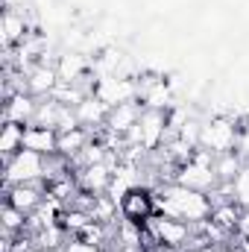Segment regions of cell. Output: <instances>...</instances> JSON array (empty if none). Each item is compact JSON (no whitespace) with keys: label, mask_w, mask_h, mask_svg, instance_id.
I'll return each mask as SVG.
<instances>
[{"label":"cell","mask_w":249,"mask_h":252,"mask_svg":"<svg viewBox=\"0 0 249 252\" xmlns=\"http://www.w3.org/2000/svg\"><path fill=\"white\" fill-rule=\"evenodd\" d=\"M156 211L167 214V217H176V220H185V223H205L214 211L211 199L202 193V190H190L179 182H170L158 190L156 196Z\"/></svg>","instance_id":"6da1fadb"},{"label":"cell","mask_w":249,"mask_h":252,"mask_svg":"<svg viewBox=\"0 0 249 252\" xmlns=\"http://www.w3.org/2000/svg\"><path fill=\"white\" fill-rule=\"evenodd\" d=\"M241 144V132L232 118L226 115H214L211 121L202 124L199 132V147L214 153V156H223V153H235V147Z\"/></svg>","instance_id":"7a4b0ae2"},{"label":"cell","mask_w":249,"mask_h":252,"mask_svg":"<svg viewBox=\"0 0 249 252\" xmlns=\"http://www.w3.org/2000/svg\"><path fill=\"white\" fill-rule=\"evenodd\" d=\"M47 176V161L41 153L32 150H21L12 158H6V173H3V185H35L38 179Z\"/></svg>","instance_id":"3957f363"},{"label":"cell","mask_w":249,"mask_h":252,"mask_svg":"<svg viewBox=\"0 0 249 252\" xmlns=\"http://www.w3.org/2000/svg\"><path fill=\"white\" fill-rule=\"evenodd\" d=\"M147 232L156 244L161 247H170V250H179L190 238V223L185 220H176V217H167V214H153L147 220Z\"/></svg>","instance_id":"277c9868"},{"label":"cell","mask_w":249,"mask_h":252,"mask_svg":"<svg viewBox=\"0 0 249 252\" xmlns=\"http://www.w3.org/2000/svg\"><path fill=\"white\" fill-rule=\"evenodd\" d=\"M94 94L109 106H121V103H129V100H141L138 97V82L132 76H106V79H97L94 82Z\"/></svg>","instance_id":"5b68a950"},{"label":"cell","mask_w":249,"mask_h":252,"mask_svg":"<svg viewBox=\"0 0 249 252\" xmlns=\"http://www.w3.org/2000/svg\"><path fill=\"white\" fill-rule=\"evenodd\" d=\"M59 85V73H56V64L38 62L35 67L27 70V94L32 97H50Z\"/></svg>","instance_id":"8992f818"},{"label":"cell","mask_w":249,"mask_h":252,"mask_svg":"<svg viewBox=\"0 0 249 252\" xmlns=\"http://www.w3.org/2000/svg\"><path fill=\"white\" fill-rule=\"evenodd\" d=\"M144 109H147V106H141V100H129V103L115 106V109L109 112L106 129H109V132H115V135H124V138H126V135L132 132V126L141 121Z\"/></svg>","instance_id":"52a82bcc"},{"label":"cell","mask_w":249,"mask_h":252,"mask_svg":"<svg viewBox=\"0 0 249 252\" xmlns=\"http://www.w3.org/2000/svg\"><path fill=\"white\" fill-rule=\"evenodd\" d=\"M112 167L106 164V161H100V164H88V167H82V173L76 176V185L85 190V193H91V196H100V193H106L109 185H112Z\"/></svg>","instance_id":"ba28073f"},{"label":"cell","mask_w":249,"mask_h":252,"mask_svg":"<svg viewBox=\"0 0 249 252\" xmlns=\"http://www.w3.org/2000/svg\"><path fill=\"white\" fill-rule=\"evenodd\" d=\"M56 144H59V132L50 126L30 124L24 129V150L41 153V156H56Z\"/></svg>","instance_id":"9c48e42d"},{"label":"cell","mask_w":249,"mask_h":252,"mask_svg":"<svg viewBox=\"0 0 249 252\" xmlns=\"http://www.w3.org/2000/svg\"><path fill=\"white\" fill-rule=\"evenodd\" d=\"M35 112H38V97H32V94L18 91V94H12L6 100V124L30 126L32 118H35Z\"/></svg>","instance_id":"30bf717a"},{"label":"cell","mask_w":249,"mask_h":252,"mask_svg":"<svg viewBox=\"0 0 249 252\" xmlns=\"http://www.w3.org/2000/svg\"><path fill=\"white\" fill-rule=\"evenodd\" d=\"M88 67H91V62L85 59V53H79V50L62 53V56H59V62H56L59 82H64V85H79V79H85V76H88Z\"/></svg>","instance_id":"8fae6325"},{"label":"cell","mask_w":249,"mask_h":252,"mask_svg":"<svg viewBox=\"0 0 249 252\" xmlns=\"http://www.w3.org/2000/svg\"><path fill=\"white\" fill-rule=\"evenodd\" d=\"M109 106L97 97V94H88L79 106H76V118H79V126H106L109 121Z\"/></svg>","instance_id":"7c38bea8"},{"label":"cell","mask_w":249,"mask_h":252,"mask_svg":"<svg viewBox=\"0 0 249 252\" xmlns=\"http://www.w3.org/2000/svg\"><path fill=\"white\" fill-rule=\"evenodd\" d=\"M6 202L15 205L18 211H24V214L30 217L44 199H41V193H38L35 185H9V188H6Z\"/></svg>","instance_id":"4fadbf2b"},{"label":"cell","mask_w":249,"mask_h":252,"mask_svg":"<svg viewBox=\"0 0 249 252\" xmlns=\"http://www.w3.org/2000/svg\"><path fill=\"white\" fill-rule=\"evenodd\" d=\"M30 32H32V30H30V24H27V18H24L21 9H6V12H3V47H6V50H9L15 41H24Z\"/></svg>","instance_id":"5bb4252c"},{"label":"cell","mask_w":249,"mask_h":252,"mask_svg":"<svg viewBox=\"0 0 249 252\" xmlns=\"http://www.w3.org/2000/svg\"><path fill=\"white\" fill-rule=\"evenodd\" d=\"M88 144H91V132H88V129H82V126L67 129V132H59L56 156H62V158H76Z\"/></svg>","instance_id":"9a60e30c"},{"label":"cell","mask_w":249,"mask_h":252,"mask_svg":"<svg viewBox=\"0 0 249 252\" xmlns=\"http://www.w3.org/2000/svg\"><path fill=\"white\" fill-rule=\"evenodd\" d=\"M24 129L27 126H21V124L3 126V135H0V153H3V158H12L15 153L24 150Z\"/></svg>","instance_id":"2e32d148"},{"label":"cell","mask_w":249,"mask_h":252,"mask_svg":"<svg viewBox=\"0 0 249 252\" xmlns=\"http://www.w3.org/2000/svg\"><path fill=\"white\" fill-rule=\"evenodd\" d=\"M244 161L238 153H223V156H214V173L220 182H235V176L241 173Z\"/></svg>","instance_id":"e0dca14e"},{"label":"cell","mask_w":249,"mask_h":252,"mask_svg":"<svg viewBox=\"0 0 249 252\" xmlns=\"http://www.w3.org/2000/svg\"><path fill=\"white\" fill-rule=\"evenodd\" d=\"M27 226V214L18 211L15 205H3V235H15V232H24Z\"/></svg>","instance_id":"ac0fdd59"},{"label":"cell","mask_w":249,"mask_h":252,"mask_svg":"<svg viewBox=\"0 0 249 252\" xmlns=\"http://www.w3.org/2000/svg\"><path fill=\"white\" fill-rule=\"evenodd\" d=\"M235 202L241 205V208H249V164L241 167V173L235 176Z\"/></svg>","instance_id":"d6986e66"},{"label":"cell","mask_w":249,"mask_h":252,"mask_svg":"<svg viewBox=\"0 0 249 252\" xmlns=\"http://www.w3.org/2000/svg\"><path fill=\"white\" fill-rule=\"evenodd\" d=\"M64 252H103V250H100V244H91L85 238H73V241L64 244Z\"/></svg>","instance_id":"ffe728a7"},{"label":"cell","mask_w":249,"mask_h":252,"mask_svg":"<svg viewBox=\"0 0 249 252\" xmlns=\"http://www.w3.org/2000/svg\"><path fill=\"white\" fill-rule=\"evenodd\" d=\"M241 232L249 235V208H244V214H241Z\"/></svg>","instance_id":"44dd1931"},{"label":"cell","mask_w":249,"mask_h":252,"mask_svg":"<svg viewBox=\"0 0 249 252\" xmlns=\"http://www.w3.org/2000/svg\"><path fill=\"white\" fill-rule=\"evenodd\" d=\"M223 252H244L241 247H229V250H223Z\"/></svg>","instance_id":"7402d4cb"},{"label":"cell","mask_w":249,"mask_h":252,"mask_svg":"<svg viewBox=\"0 0 249 252\" xmlns=\"http://www.w3.org/2000/svg\"><path fill=\"white\" fill-rule=\"evenodd\" d=\"M30 252H47V250H41V247H32V250H30Z\"/></svg>","instance_id":"603a6c76"},{"label":"cell","mask_w":249,"mask_h":252,"mask_svg":"<svg viewBox=\"0 0 249 252\" xmlns=\"http://www.w3.org/2000/svg\"><path fill=\"white\" fill-rule=\"evenodd\" d=\"M199 252H211V250H199Z\"/></svg>","instance_id":"cb8c5ba5"}]
</instances>
